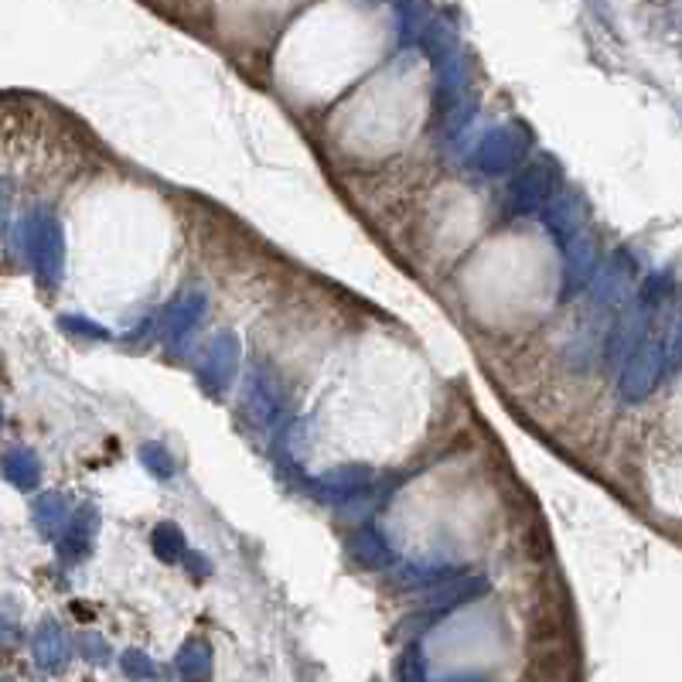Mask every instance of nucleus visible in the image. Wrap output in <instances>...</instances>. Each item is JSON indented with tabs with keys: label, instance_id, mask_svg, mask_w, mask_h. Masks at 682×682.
Segmentation results:
<instances>
[{
	"label": "nucleus",
	"instance_id": "f257e3e1",
	"mask_svg": "<svg viewBox=\"0 0 682 682\" xmlns=\"http://www.w3.org/2000/svg\"><path fill=\"white\" fill-rule=\"evenodd\" d=\"M659 369H662L659 348H655V345L638 348V352L631 355L628 369H625V393H628V399H642L648 389L655 386V379H659Z\"/></svg>",
	"mask_w": 682,
	"mask_h": 682
},
{
	"label": "nucleus",
	"instance_id": "f03ea898",
	"mask_svg": "<svg viewBox=\"0 0 682 682\" xmlns=\"http://www.w3.org/2000/svg\"><path fill=\"white\" fill-rule=\"evenodd\" d=\"M35 266L41 280H55L62 270V232L52 219H45L35 229Z\"/></svg>",
	"mask_w": 682,
	"mask_h": 682
},
{
	"label": "nucleus",
	"instance_id": "7ed1b4c3",
	"mask_svg": "<svg viewBox=\"0 0 682 682\" xmlns=\"http://www.w3.org/2000/svg\"><path fill=\"white\" fill-rule=\"evenodd\" d=\"M35 659H38L41 669H48V672L62 669V665L69 662V642H65L62 628L52 625V621H45V625L38 628V635H35Z\"/></svg>",
	"mask_w": 682,
	"mask_h": 682
},
{
	"label": "nucleus",
	"instance_id": "20e7f679",
	"mask_svg": "<svg viewBox=\"0 0 682 682\" xmlns=\"http://www.w3.org/2000/svg\"><path fill=\"white\" fill-rule=\"evenodd\" d=\"M4 474L11 485L18 488H35L38 481V457L31 451H24V447H14V451H7L4 457Z\"/></svg>",
	"mask_w": 682,
	"mask_h": 682
},
{
	"label": "nucleus",
	"instance_id": "39448f33",
	"mask_svg": "<svg viewBox=\"0 0 682 682\" xmlns=\"http://www.w3.org/2000/svg\"><path fill=\"white\" fill-rule=\"evenodd\" d=\"M35 519H38V526L45 529V532H55V529H62L65 526V502L58 495H45V498H38V505H35Z\"/></svg>",
	"mask_w": 682,
	"mask_h": 682
},
{
	"label": "nucleus",
	"instance_id": "423d86ee",
	"mask_svg": "<svg viewBox=\"0 0 682 682\" xmlns=\"http://www.w3.org/2000/svg\"><path fill=\"white\" fill-rule=\"evenodd\" d=\"M123 669H127L130 676H137V679L140 676H151V662H147L140 652H127V655H123Z\"/></svg>",
	"mask_w": 682,
	"mask_h": 682
},
{
	"label": "nucleus",
	"instance_id": "0eeeda50",
	"mask_svg": "<svg viewBox=\"0 0 682 682\" xmlns=\"http://www.w3.org/2000/svg\"><path fill=\"white\" fill-rule=\"evenodd\" d=\"M14 638H18V625H14L11 611H7V607H0V645H11Z\"/></svg>",
	"mask_w": 682,
	"mask_h": 682
},
{
	"label": "nucleus",
	"instance_id": "6e6552de",
	"mask_svg": "<svg viewBox=\"0 0 682 682\" xmlns=\"http://www.w3.org/2000/svg\"><path fill=\"white\" fill-rule=\"evenodd\" d=\"M669 365L672 369H679L682 365V324L679 328H672V335H669Z\"/></svg>",
	"mask_w": 682,
	"mask_h": 682
},
{
	"label": "nucleus",
	"instance_id": "1a4fd4ad",
	"mask_svg": "<svg viewBox=\"0 0 682 682\" xmlns=\"http://www.w3.org/2000/svg\"><path fill=\"white\" fill-rule=\"evenodd\" d=\"M82 652H86L89 655V659H103V642H99V638H93V635H86V638H82Z\"/></svg>",
	"mask_w": 682,
	"mask_h": 682
},
{
	"label": "nucleus",
	"instance_id": "9d476101",
	"mask_svg": "<svg viewBox=\"0 0 682 682\" xmlns=\"http://www.w3.org/2000/svg\"><path fill=\"white\" fill-rule=\"evenodd\" d=\"M7 191L11 188H7V181H4V185H0V229H4V219H7Z\"/></svg>",
	"mask_w": 682,
	"mask_h": 682
},
{
	"label": "nucleus",
	"instance_id": "9b49d317",
	"mask_svg": "<svg viewBox=\"0 0 682 682\" xmlns=\"http://www.w3.org/2000/svg\"><path fill=\"white\" fill-rule=\"evenodd\" d=\"M0 423H4V417H0Z\"/></svg>",
	"mask_w": 682,
	"mask_h": 682
}]
</instances>
